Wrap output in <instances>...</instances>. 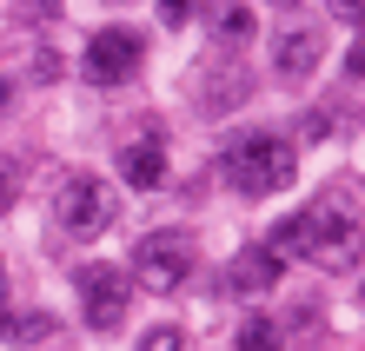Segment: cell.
Listing matches in <instances>:
<instances>
[{
    "label": "cell",
    "instance_id": "3",
    "mask_svg": "<svg viewBox=\"0 0 365 351\" xmlns=\"http://www.w3.org/2000/svg\"><path fill=\"white\" fill-rule=\"evenodd\" d=\"M133 272H140L146 292H180L186 272H192V239L173 232V226L146 232V239H140V252H133Z\"/></svg>",
    "mask_w": 365,
    "mask_h": 351
},
{
    "label": "cell",
    "instance_id": "18",
    "mask_svg": "<svg viewBox=\"0 0 365 351\" xmlns=\"http://www.w3.org/2000/svg\"><path fill=\"white\" fill-rule=\"evenodd\" d=\"M20 14H40V20H53V14H60V0H20Z\"/></svg>",
    "mask_w": 365,
    "mask_h": 351
},
{
    "label": "cell",
    "instance_id": "15",
    "mask_svg": "<svg viewBox=\"0 0 365 351\" xmlns=\"http://www.w3.org/2000/svg\"><path fill=\"white\" fill-rule=\"evenodd\" d=\"M53 73H60V60H53L47 47H40V53H34V80H53Z\"/></svg>",
    "mask_w": 365,
    "mask_h": 351
},
{
    "label": "cell",
    "instance_id": "16",
    "mask_svg": "<svg viewBox=\"0 0 365 351\" xmlns=\"http://www.w3.org/2000/svg\"><path fill=\"white\" fill-rule=\"evenodd\" d=\"M326 7H332L339 20H365V0H326Z\"/></svg>",
    "mask_w": 365,
    "mask_h": 351
},
{
    "label": "cell",
    "instance_id": "20",
    "mask_svg": "<svg viewBox=\"0 0 365 351\" xmlns=\"http://www.w3.org/2000/svg\"><path fill=\"white\" fill-rule=\"evenodd\" d=\"M7 106H14V93H7V73H0V113H7Z\"/></svg>",
    "mask_w": 365,
    "mask_h": 351
},
{
    "label": "cell",
    "instance_id": "6",
    "mask_svg": "<svg viewBox=\"0 0 365 351\" xmlns=\"http://www.w3.org/2000/svg\"><path fill=\"white\" fill-rule=\"evenodd\" d=\"M133 67H140V33L133 27H106V33L87 40V80L93 86H120Z\"/></svg>",
    "mask_w": 365,
    "mask_h": 351
},
{
    "label": "cell",
    "instance_id": "5",
    "mask_svg": "<svg viewBox=\"0 0 365 351\" xmlns=\"http://www.w3.org/2000/svg\"><path fill=\"white\" fill-rule=\"evenodd\" d=\"M80 312H87L93 332H113V325L126 318V272L87 266V272H80Z\"/></svg>",
    "mask_w": 365,
    "mask_h": 351
},
{
    "label": "cell",
    "instance_id": "19",
    "mask_svg": "<svg viewBox=\"0 0 365 351\" xmlns=\"http://www.w3.org/2000/svg\"><path fill=\"white\" fill-rule=\"evenodd\" d=\"M0 212H14V172L0 166Z\"/></svg>",
    "mask_w": 365,
    "mask_h": 351
},
{
    "label": "cell",
    "instance_id": "21",
    "mask_svg": "<svg viewBox=\"0 0 365 351\" xmlns=\"http://www.w3.org/2000/svg\"><path fill=\"white\" fill-rule=\"evenodd\" d=\"M0 305H7V266H0Z\"/></svg>",
    "mask_w": 365,
    "mask_h": 351
},
{
    "label": "cell",
    "instance_id": "12",
    "mask_svg": "<svg viewBox=\"0 0 365 351\" xmlns=\"http://www.w3.org/2000/svg\"><path fill=\"white\" fill-rule=\"evenodd\" d=\"M0 332H7V338H20V345H34V338H47V332H53V318H40V312L7 318V312H0Z\"/></svg>",
    "mask_w": 365,
    "mask_h": 351
},
{
    "label": "cell",
    "instance_id": "9",
    "mask_svg": "<svg viewBox=\"0 0 365 351\" xmlns=\"http://www.w3.org/2000/svg\"><path fill=\"white\" fill-rule=\"evenodd\" d=\"M232 285H240V292H272V285H279V258L266 246L240 252V258H232Z\"/></svg>",
    "mask_w": 365,
    "mask_h": 351
},
{
    "label": "cell",
    "instance_id": "11",
    "mask_svg": "<svg viewBox=\"0 0 365 351\" xmlns=\"http://www.w3.org/2000/svg\"><path fill=\"white\" fill-rule=\"evenodd\" d=\"M232 351H286V338H279V325L272 318H246L240 325V345Z\"/></svg>",
    "mask_w": 365,
    "mask_h": 351
},
{
    "label": "cell",
    "instance_id": "4",
    "mask_svg": "<svg viewBox=\"0 0 365 351\" xmlns=\"http://www.w3.org/2000/svg\"><path fill=\"white\" fill-rule=\"evenodd\" d=\"M53 206H60V226H67L73 239H100L106 226H113V192H106V179H93V172L67 179Z\"/></svg>",
    "mask_w": 365,
    "mask_h": 351
},
{
    "label": "cell",
    "instance_id": "8",
    "mask_svg": "<svg viewBox=\"0 0 365 351\" xmlns=\"http://www.w3.org/2000/svg\"><path fill=\"white\" fill-rule=\"evenodd\" d=\"M120 172H126V186H160L166 179V152H160V140L146 133V140H133L120 152Z\"/></svg>",
    "mask_w": 365,
    "mask_h": 351
},
{
    "label": "cell",
    "instance_id": "10",
    "mask_svg": "<svg viewBox=\"0 0 365 351\" xmlns=\"http://www.w3.org/2000/svg\"><path fill=\"white\" fill-rule=\"evenodd\" d=\"M212 40H220L226 53L246 47V40H252V7H240V0H232V7H220V20H212Z\"/></svg>",
    "mask_w": 365,
    "mask_h": 351
},
{
    "label": "cell",
    "instance_id": "2",
    "mask_svg": "<svg viewBox=\"0 0 365 351\" xmlns=\"http://www.w3.org/2000/svg\"><path fill=\"white\" fill-rule=\"evenodd\" d=\"M226 179L246 192V199H266V192H286L299 179V146H286L279 133H246L226 146Z\"/></svg>",
    "mask_w": 365,
    "mask_h": 351
},
{
    "label": "cell",
    "instance_id": "13",
    "mask_svg": "<svg viewBox=\"0 0 365 351\" xmlns=\"http://www.w3.org/2000/svg\"><path fill=\"white\" fill-rule=\"evenodd\" d=\"M140 351H186V338H180V325H153L140 338Z\"/></svg>",
    "mask_w": 365,
    "mask_h": 351
},
{
    "label": "cell",
    "instance_id": "1",
    "mask_svg": "<svg viewBox=\"0 0 365 351\" xmlns=\"http://www.w3.org/2000/svg\"><path fill=\"white\" fill-rule=\"evenodd\" d=\"M312 258V266H352L359 258V226H352V212L346 206H332V199H319L306 212H292V219H279V232H272V258Z\"/></svg>",
    "mask_w": 365,
    "mask_h": 351
},
{
    "label": "cell",
    "instance_id": "14",
    "mask_svg": "<svg viewBox=\"0 0 365 351\" xmlns=\"http://www.w3.org/2000/svg\"><path fill=\"white\" fill-rule=\"evenodd\" d=\"M186 14H192V0H160V20H166V27H180Z\"/></svg>",
    "mask_w": 365,
    "mask_h": 351
},
{
    "label": "cell",
    "instance_id": "17",
    "mask_svg": "<svg viewBox=\"0 0 365 351\" xmlns=\"http://www.w3.org/2000/svg\"><path fill=\"white\" fill-rule=\"evenodd\" d=\"M346 80H365V40H359L352 53H346Z\"/></svg>",
    "mask_w": 365,
    "mask_h": 351
},
{
    "label": "cell",
    "instance_id": "7",
    "mask_svg": "<svg viewBox=\"0 0 365 351\" xmlns=\"http://www.w3.org/2000/svg\"><path fill=\"white\" fill-rule=\"evenodd\" d=\"M272 67H279V80H306L319 67V33L312 27H286L279 47H272Z\"/></svg>",
    "mask_w": 365,
    "mask_h": 351
}]
</instances>
